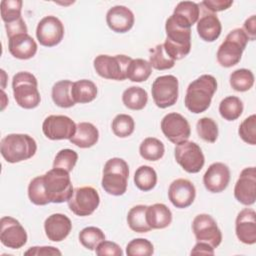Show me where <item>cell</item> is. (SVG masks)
<instances>
[{
  "label": "cell",
  "mask_w": 256,
  "mask_h": 256,
  "mask_svg": "<svg viewBox=\"0 0 256 256\" xmlns=\"http://www.w3.org/2000/svg\"><path fill=\"white\" fill-rule=\"evenodd\" d=\"M243 31L246 33L249 40H255L256 37V16L252 15L245 20L243 25Z\"/></svg>",
  "instance_id": "cell-50"
},
{
  "label": "cell",
  "mask_w": 256,
  "mask_h": 256,
  "mask_svg": "<svg viewBox=\"0 0 256 256\" xmlns=\"http://www.w3.org/2000/svg\"><path fill=\"white\" fill-rule=\"evenodd\" d=\"M229 82L235 91L245 92L252 88L254 84V75L249 69H237L230 74Z\"/></svg>",
  "instance_id": "cell-36"
},
{
  "label": "cell",
  "mask_w": 256,
  "mask_h": 256,
  "mask_svg": "<svg viewBox=\"0 0 256 256\" xmlns=\"http://www.w3.org/2000/svg\"><path fill=\"white\" fill-rule=\"evenodd\" d=\"M153 253V244L144 238L133 239L126 246V254L128 256H150Z\"/></svg>",
  "instance_id": "cell-44"
},
{
  "label": "cell",
  "mask_w": 256,
  "mask_h": 256,
  "mask_svg": "<svg viewBox=\"0 0 256 256\" xmlns=\"http://www.w3.org/2000/svg\"><path fill=\"white\" fill-rule=\"evenodd\" d=\"M165 147L162 141L155 137L145 138L139 147V153L142 158L148 161H157L164 155Z\"/></svg>",
  "instance_id": "cell-31"
},
{
  "label": "cell",
  "mask_w": 256,
  "mask_h": 256,
  "mask_svg": "<svg viewBox=\"0 0 256 256\" xmlns=\"http://www.w3.org/2000/svg\"><path fill=\"white\" fill-rule=\"evenodd\" d=\"M234 197L243 205L249 206L256 200V169L255 167L244 168L234 187Z\"/></svg>",
  "instance_id": "cell-17"
},
{
  "label": "cell",
  "mask_w": 256,
  "mask_h": 256,
  "mask_svg": "<svg viewBox=\"0 0 256 256\" xmlns=\"http://www.w3.org/2000/svg\"><path fill=\"white\" fill-rule=\"evenodd\" d=\"M98 139L99 131L92 123L80 122L76 124V132L70 142L79 148H90L98 142Z\"/></svg>",
  "instance_id": "cell-25"
},
{
  "label": "cell",
  "mask_w": 256,
  "mask_h": 256,
  "mask_svg": "<svg viewBox=\"0 0 256 256\" xmlns=\"http://www.w3.org/2000/svg\"><path fill=\"white\" fill-rule=\"evenodd\" d=\"M131 60V57L123 54L115 56L101 54L94 58L93 66L96 73L102 78L123 81L127 78V70Z\"/></svg>",
  "instance_id": "cell-8"
},
{
  "label": "cell",
  "mask_w": 256,
  "mask_h": 256,
  "mask_svg": "<svg viewBox=\"0 0 256 256\" xmlns=\"http://www.w3.org/2000/svg\"><path fill=\"white\" fill-rule=\"evenodd\" d=\"M176 162L188 173H198L204 166L205 157L198 144L192 141H184L174 149Z\"/></svg>",
  "instance_id": "cell-10"
},
{
  "label": "cell",
  "mask_w": 256,
  "mask_h": 256,
  "mask_svg": "<svg viewBox=\"0 0 256 256\" xmlns=\"http://www.w3.org/2000/svg\"><path fill=\"white\" fill-rule=\"evenodd\" d=\"M46 196L50 203H63L73 194L69 173L63 169L53 168L43 175Z\"/></svg>",
  "instance_id": "cell-7"
},
{
  "label": "cell",
  "mask_w": 256,
  "mask_h": 256,
  "mask_svg": "<svg viewBox=\"0 0 256 256\" xmlns=\"http://www.w3.org/2000/svg\"><path fill=\"white\" fill-rule=\"evenodd\" d=\"M42 131L50 140H70L76 132V124L68 116L50 115L43 121Z\"/></svg>",
  "instance_id": "cell-14"
},
{
  "label": "cell",
  "mask_w": 256,
  "mask_h": 256,
  "mask_svg": "<svg viewBox=\"0 0 256 256\" xmlns=\"http://www.w3.org/2000/svg\"><path fill=\"white\" fill-rule=\"evenodd\" d=\"M200 8L199 5L192 1H182L179 2L174 8L173 15L178 19L192 27L199 19Z\"/></svg>",
  "instance_id": "cell-32"
},
{
  "label": "cell",
  "mask_w": 256,
  "mask_h": 256,
  "mask_svg": "<svg viewBox=\"0 0 256 256\" xmlns=\"http://www.w3.org/2000/svg\"><path fill=\"white\" fill-rule=\"evenodd\" d=\"M191 255H214V248L205 242H197L191 250Z\"/></svg>",
  "instance_id": "cell-51"
},
{
  "label": "cell",
  "mask_w": 256,
  "mask_h": 256,
  "mask_svg": "<svg viewBox=\"0 0 256 256\" xmlns=\"http://www.w3.org/2000/svg\"><path fill=\"white\" fill-rule=\"evenodd\" d=\"M152 72L150 63L144 59H132L127 70V78L132 82L146 81Z\"/></svg>",
  "instance_id": "cell-35"
},
{
  "label": "cell",
  "mask_w": 256,
  "mask_h": 256,
  "mask_svg": "<svg viewBox=\"0 0 256 256\" xmlns=\"http://www.w3.org/2000/svg\"><path fill=\"white\" fill-rule=\"evenodd\" d=\"M8 39V50L13 57L27 60L35 56L38 48L37 43L28 33L18 34Z\"/></svg>",
  "instance_id": "cell-23"
},
{
  "label": "cell",
  "mask_w": 256,
  "mask_h": 256,
  "mask_svg": "<svg viewBox=\"0 0 256 256\" xmlns=\"http://www.w3.org/2000/svg\"><path fill=\"white\" fill-rule=\"evenodd\" d=\"M78 160V154L72 149H62L60 150L54 159L53 168H59L70 173L75 167Z\"/></svg>",
  "instance_id": "cell-43"
},
{
  "label": "cell",
  "mask_w": 256,
  "mask_h": 256,
  "mask_svg": "<svg viewBox=\"0 0 256 256\" xmlns=\"http://www.w3.org/2000/svg\"><path fill=\"white\" fill-rule=\"evenodd\" d=\"M148 101V94L145 89L138 86H131L124 90L122 102L128 109L142 110Z\"/></svg>",
  "instance_id": "cell-29"
},
{
  "label": "cell",
  "mask_w": 256,
  "mask_h": 256,
  "mask_svg": "<svg viewBox=\"0 0 256 256\" xmlns=\"http://www.w3.org/2000/svg\"><path fill=\"white\" fill-rule=\"evenodd\" d=\"M221 30V22L215 13H205L197 21L198 35L206 42H214L218 39Z\"/></svg>",
  "instance_id": "cell-24"
},
{
  "label": "cell",
  "mask_w": 256,
  "mask_h": 256,
  "mask_svg": "<svg viewBox=\"0 0 256 256\" xmlns=\"http://www.w3.org/2000/svg\"><path fill=\"white\" fill-rule=\"evenodd\" d=\"M196 131L198 136L209 143L216 142L218 138V126L217 123L209 117H203L196 123Z\"/></svg>",
  "instance_id": "cell-39"
},
{
  "label": "cell",
  "mask_w": 256,
  "mask_h": 256,
  "mask_svg": "<svg viewBox=\"0 0 256 256\" xmlns=\"http://www.w3.org/2000/svg\"><path fill=\"white\" fill-rule=\"evenodd\" d=\"M95 252L98 256H105V255H109V256H122L123 255V251L121 249V247L112 241H102L97 248L95 249Z\"/></svg>",
  "instance_id": "cell-46"
},
{
  "label": "cell",
  "mask_w": 256,
  "mask_h": 256,
  "mask_svg": "<svg viewBox=\"0 0 256 256\" xmlns=\"http://www.w3.org/2000/svg\"><path fill=\"white\" fill-rule=\"evenodd\" d=\"M230 181V169L222 162L212 163L203 175L205 188L212 193L224 191Z\"/></svg>",
  "instance_id": "cell-19"
},
{
  "label": "cell",
  "mask_w": 256,
  "mask_h": 256,
  "mask_svg": "<svg viewBox=\"0 0 256 256\" xmlns=\"http://www.w3.org/2000/svg\"><path fill=\"white\" fill-rule=\"evenodd\" d=\"M178 79L174 75L157 77L151 87L152 98L155 105L161 109L173 106L179 94Z\"/></svg>",
  "instance_id": "cell-9"
},
{
  "label": "cell",
  "mask_w": 256,
  "mask_h": 256,
  "mask_svg": "<svg viewBox=\"0 0 256 256\" xmlns=\"http://www.w3.org/2000/svg\"><path fill=\"white\" fill-rule=\"evenodd\" d=\"M192 230L197 242H205L214 249L222 241V233L214 218L208 214H198L192 222Z\"/></svg>",
  "instance_id": "cell-12"
},
{
  "label": "cell",
  "mask_w": 256,
  "mask_h": 256,
  "mask_svg": "<svg viewBox=\"0 0 256 256\" xmlns=\"http://www.w3.org/2000/svg\"><path fill=\"white\" fill-rule=\"evenodd\" d=\"M129 166L122 158L114 157L104 165L101 180L102 188L110 195L121 196L127 190Z\"/></svg>",
  "instance_id": "cell-4"
},
{
  "label": "cell",
  "mask_w": 256,
  "mask_h": 256,
  "mask_svg": "<svg viewBox=\"0 0 256 256\" xmlns=\"http://www.w3.org/2000/svg\"><path fill=\"white\" fill-rule=\"evenodd\" d=\"M235 233L244 244L252 245L256 242V213L251 208L241 210L235 221Z\"/></svg>",
  "instance_id": "cell-20"
},
{
  "label": "cell",
  "mask_w": 256,
  "mask_h": 256,
  "mask_svg": "<svg viewBox=\"0 0 256 256\" xmlns=\"http://www.w3.org/2000/svg\"><path fill=\"white\" fill-rule=\"evenodd\" d=\"M5 29H6V33L8 38H11L15 35L18 34H23V33H27L28 29L27 26L25 24V21L23 20V18L18 19L17 21L11 22V23H6L5 24Z\"/></svg>",
  "instance_id": "cell-48"
},
{
  "label": "cell",
  "mask_w": 256,
  "mask_h": 256,
  "mask_svg": "<svg viewBox=\"0 0 256 256\" xmlns=\"http://www.w3.org/2000/svg\"><path fill=\"white\" fill-rule=\"evenodd\" d=\"M37 143L28 134L12 133L6 135L0 143V152L8 163H18L35 155Z\"/></svg>",
  "instance_id": "cell-3"
},
{
  "label": "cell",
  "mask_w": 256,
  "mask_h": 256,
  "mask_svg": "<svg viewBox=\"0 0 256 256\" xmlns=\"http://www.w3.org/2000/svg\"><path fill=\"white\" fill-rule=\"evenodd\" d=\"M216 90V78L209 74L201 75L187 87L184 100L186 108L194 114L206 111L210 107L212 97Z\"/></svg>",
  "instance_id": "cell-2"
},
{
  "label": "cell",
  "mask_w": 256,
  "mask_h": 256,
  "mask_svg": "<svg viewBox=\"0 0 256 256\" xmlns=\"http://www.w3.org/2000/svg\"><path fill=\"white\" fill-rule=\"evenodd\" d=\"M36 37L42 46H56L64 37V26L56 16H45L37 25Z\"/></svg>",
  "instance_id": "cell-16"
},
{
  "label": "cell",
  "mask_w": 256,
  "mask_h": 256,
  "mask_svg": "<svg viewBox=\"0 0 256 256\" xmlns=\"http://www.w3.org/2000/svg\"><path fill=\"white\" fill-rule=\"evenodd\" d=\"M134 183L139 190L144 192L150 191L156 186L157 173L152 167L142 165L134 173Z\"/></svg>",
  "instance_id": "cell-33"
},
{
  "label": "cell",
  "mask_w": 256,
  "mask_h": 256,
  "mask_svg": "<svg viewBox=\"0 0 256 256\" xmlns=\"http://www.w3.org/2000/svg\"><path fill=\"white\" fill-rule=\"evenodd\" d=\"M149 63L156 70L171 69L175 65V61L166 54L163 44H158L150 50Z\"/></svg>",
  "instance_id": "cell-38"
},
{
  "label": "cell",
  "mask_w": 256,
  "mask_h": 256,
  "mask_svg": "<svg viewBox=\"0 0 256 256\" xmlns=\"http://www.w3.org/2000/svg\"><path fill=\"white\" fill-rule=\"evenodd\" d=\"M166 40L163 43L166 54L175 60L187 56L191 50V27L171 15L165 23Z\"/></svg>",
  "instance_id": "cell-1"
},
{
  "label": "cell",
  "mask_w": 256,
  "mask_h": 256,
  "mask_svg": "<svg viewBox=\"0 0 256 256\" xmlns=\"http://www.w3.org/2000/svg\"><path fill=\"white\" fill-rule=\"evenodd\" d=\"M238 133L240 138L244 142L250 145L256 144V115L255 114H252L243 120V122L239 126Z\"/></svg>",
  "instance_id": "cell-45"
},
{
  "label": "cell",
  "mask_w": 256,
  "mask_h": 256,
  "mask_svg": "<svg viewBox=\"0 0 256 256\" xmlns=\"http://www.w3.org/2000/svg\"><path fill=\"white\" fill-rule=\"evenodd\" d=\"M146 205H136L132 207L127 214V223L129 228L137 233H146L151 230L146 219Z\"/></svg>",
  "instance_id": "cell-30"
},
{
  "label": "cell",
  "mask_w": 256,
  "mask_h": 256,
  "mask_svg": "<svg viewBox=\"0 0 256 256\" xmlns=\"http://www.w3.org/2000/svg\"><path fill=\"white\" fill-rule=\"evenodd\" d=\"M13 96L16 103L24 109L36 108L41 101L36 77L26 71L18 72L12 79Z\"/></svg>",
  "instance_id": "cell-5"
},
{
  "label": "cell",
  "mask_w": 256,
  "mask_h": 256,
  "mask_svg": "<svg viewBox=\"0 0 256 256\" xmlns=\"http://www.w3.org/2000/svg\"><path fill=\"white\" fill-rule=\"evenodd\" d=\"M69 209L77 216H89L99 206L100 196L96 189L90 186L78 187L67 201Z\"/></svg>",
  "instance_id": "cell-11"
},
{
  "label": "cell",
  "mask_w": 256,
  "mask_h": 256,
  "mask_svg": "<svg viewBox=\"0 0 256 256\" xmlns=\"http://www.w3.org/2000/svg\"><path fill=\"white\" fill-rule=\"evenodd\" d=\"M134 21L133 12L123 5L113 6L106 13V23L116 33L128 32L133 27Z\"/></svg>",
  "instance_id": "cell-21"
},
{
  "label": "cell",
  "mask_w": 256,
  "mask_h": 256,
  "mask_svg": "<svg viewBox=\"0 0 256 256\" xmlns=\"http://www.w3.org/2000/svg\"><path fill=\"white\" fill-rule=\"evenodd\" d=\"M112 131L120 138H126L134 132V119L128 114H118L112 121Z\"/></svg>",
  "instance_id": "cell-41"
},
{
  "label": "cell",
  "mask_w": 256,
  "mask_h": 256,
  "mask_svg": "<svg viewBox=\"0 0 256 256\" xmlns=\"http://www.w3.org/2000/svg\"><path fill=\"white\" fill-rule=\"evenodd\" d=\"M73 82L70 80H60L52 87L51 97L53 102L61 108H70L75 105L72 97Z\"/></svg>",
  "instance_id": "cell-27"
},
{
  "label": "cell",
  "mask_w": 256,
  "mask_h": 256,
  "mask_svg": "<svg viewBox=\"0 0 256 256\" xmlns=\"http://www.w3.org/2000/svg\"><path fill=\"white\" fill-rule=\"evenodd\" d=\"M161 130L164 136L174 144L187 141L191 134L190 124L187 119L176 112L168 113L162 118Z\"/></svg>",
  "instance_id": "cell-13"
},
{
  "label": "cell",
  "mask_w": 256,
  "mask_h": 256,
  "mask_svg": "<svg viewBox=\"0 0 256 256\" xmlns=\"http://www.w3.org/2000/svg\"><path fill=\"white\" fill-rule=\"evenodd\" d=\"M28 197L29 200L39 206H44L50 203L48 200L43 183V175L33 178L28 185Z\"/></svg>",
  "instance_id": "cell-40"
},
{
  "label": "cell",
  "mask_w": 256,
  "mask_h": 256,
  "mask_svg": "<svg viewBox=\"0 0 256 256\" xmlns=\"http://www.w3.org/2000/svg\"><path fill=\"white\" fill-rule=\"evenodd\" d=\"M146 219L151 229H164L172 222V212L163 203L147 206Z\"/></svg>",
  "instance_id": "cell-26"
},
{
  "label": "cell",
  "mask_w": 256,
  "mask_h": 256,
  "mask_svg": "<svg viewBox=\"0 0 256 256\" xmlns=\"http://www.w3.org/2000/svg\"><path fill=\"white\" fill-rule=\"evenodd\" d=\"M196 189L194 184L184 178L174 180L168 189V198L176 208L189 207L195 200Z\"/></svg>",
  "instance_id": "cell-18"
},
{
  "label": "cell",
  "mask_w": 256,
  "mask_h": 256,
  "mask_svg": "<svg viewBox=\"0 0 256 256\" xmlns=\"http://www.w3.org/2000/svg\"><path fill=\"white\" fill-rule=\"evenodd\" d=\"M25 255H35V256H47V255H61V251L53 246H34L30 247L25 253Z\"/></svg>",
  "instance_id": "cell-49"
},
{
  "label": "cell",
  "mask_w": 256,
  "mask_h": 256,
  "mask_svg": "<svg viewBox=\"0 0 256 256\" xmlns=\"http://www.w3.org/2000/svg\"><path fill=\"white\" fill-rule=\"evenodd\" d=\"M232 4H233L232 0H204L200 3L201 6H204V8L210 11L211 13L226 10L230 8Z\"/></svg>",
  "instance_id": "cell-47"
},
{
  "label": "cell",
  "mask_w": 256,
  "mask_h": 256,
  "mask_svg": "<svg viewBox=\"0 0 256 256\" xmlns=\"http://www.w3.org/2000/svg\"><path fill=\"white\" fill-rule=\"evenodd\" d=\"M28 236L24 227L18 220L4 216L0 220V241L10 249H19L27 242Z\"/></svg>",
  "instance_id": "cell-15"
},
{
  "label": "cell",
  "mask_w": 256,
  "mask_h": 256,
  "mask_svg": "<svg viewBox=\"0 0 256 256\" xmlns=\"http://www.w3.org/2000/svg\"><path fill=\"white\" fill-rule=\"evenodd\" d=\"M72 229L71 220L64 214L54 213L48 216L44 222V230L47 238L53 242L64 240Z\"/></svg>",
  "instance_id": "cell-22"
},
{
  "label": "cell",
  "mask_w": 256,
  "mask_h": 256,
  "mask_svg": "<svg viewBox=\"0 0 256 256\" xmlns=\"http://www.w3.org/2000/svg\"><path fill=\"white\" fill-rule=\"evenodd\" d=\"M243 102L236 96H227L219 104V113L227 121L238 119L243 112Z\"/></svg>",
  "instance_id": "cell-34"
},
{
  "label": "cell",
  "mask_w": 256,
  "mask_h": 256,
  "mask_svg": "<svg viewBox=\"0 0 256 256\" xmlns=\"http://www.w3.org/2000/svg\"><path fill=\"white\" fill-rule=\"evenodd\" d=\"M96 84L88 79H81L73 82L72 97L75 103H89L97 96Z\"/></svg>",
  "instance_id": "cell-28"
},
{
  "label": "cell",
  "mask_w": 256,
  "mask_h": 256,
  "mask_svg": "<svg viewBox=\"0 0 256 256\" xmlns=\"http://www.w3.org/2000/svg\"><path fill=\"white\" fill-rule=\"evenodd\" d=\"M248 40L249 39L242 28L231 30L217 50L216 56L218 63L225 68H230L238 64Z\"/></svg>",
  "instance_id": "cell-6"
},
{
  "label": "cell",
  "mask_w": 256,
  "mask_h": 256,
  "mask_svg": "<svg viewBox=\"0 0 256 256\" xmlns=\"http://www.w3.org/2000/svg\"><path fill=\"white\" fill-rule=\"evenodd\" d=\"M23 2L21 0H2L1 1V18L6 23H11L17 21L22 18L21 10H22Z\"/></svg>",
  "instance_id": "cell-42"
},
{
  "label": "cell",
  "mask_w": 256,
  "mask_h": 256,
  "mask_svg": "<svg viewBox=\"0 0 256 256\" xmlns=\"http://www.w3.org/2000/svg\"><path fill=\"white\" fill-rule=\"evenodd\" d=\"M105 240L104 232L94 226H88L83 228L79 233L80 243L88 250H95L97 246Z\"/></svg>",
  "instance_id": "cell-37"
}]
</instances>
